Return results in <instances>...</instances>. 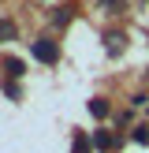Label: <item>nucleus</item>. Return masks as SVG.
Returning <instances> with one entry per match:
<instances>
[{
    "label": "nucleus",
    "mask_w": 149,
    "mask_h": 153,
    "mask_svg": "<svg viewBox=\"0 0 149 153\" xmlns=\"http://www.w3.org/2000/svg\"><path fill=\"white\" fill-rule=\"evenodd\" d=\"M123 34H108V52H123Z\"/></svg>",
    "instance_id": "6e6552de"
},
{
    "label": "nucleus",
    "mask_w": 149,
    "mask_h": 153,
    "mask_svg": "<svg viewBox=\"0 0 149 153\" xmlns=\"http://www.w3.org/2000/svg\"><path fill=\"white\" fill-rule=\"evenodd\" d=\"M4 71L11 75V79H19V75H26V64H22L19 56H4Z\"/></svg>",
    "instance_id": "20e7f679"
},
{
    "label": "nucleus",
    "mask_w": 149,
    "mask_h": 153,
    "mask_svg": "<svg viewBox=\"0 0 149 153\" xmlns=\"http://www.w3.org/2000/svg\"><path fill=\"white\" fill-rule=\"evenodd\" d=\"M101 7H104V11H108V15H119V11H123V0H101Z\"/></svg>",
    "instance_id": "0eeeda50"
},
{
    "label": "nucleus",
    "mask_w": 149,
    "mask_h": 153,
    "mask_svg": "<svg viewBox=\"0 0 149 153\" xmlns=\"http://www.w3.org/2000/svg\"><path fill=\"white\" fill-rule=\"evenodd\" d=\"M15 37V22L11 19H0V41H11Z\"/></svg>",
    "instance_id": "423d86ee"
},
{
    "label": "nucleus",
    "mask_w": 149,
    "mask_h": 153,
    "mask_svg": "<svg viewBox=\"0 0 149 153\" xmlns=\"http://www.w3.org/2000/svg\"><path fill=\"white\" fill-rule=\"evenodd\" d=\"M52 22H56V26H67V22H71V11H67V7H60V11L52 15Z\"/></svg>",
    "instance_id": "1a4fd4ad"
},
{
    "label": "nucleus",
    "mask_w": 149,
    "mask_h": 153,
    "mask_svg": "<svg viewBox=\"0 0 149 153\" xmlns=\"http://www.w3.org/2000/svg\"><path fill=\"white\" fill-rule=\"evenodd\" d=\"M30 56L41 60V64H56V60H60V45H56V41H49V37H41V41L30 45Z\"/></svg>",
    "instance_id": "f257e3e1"
},
{
    "label": "nucleus",
    "mask_w": 149,
    "mask_h": 153,
    "mask_svg": "<svg viewBox=\"0 0 149 153\" xmlns=\"http://www.w3.org/2000/svg\"><path fill=\"white\" fill-rule=\"evenodd\" d=\"M145 79H149V67H145Z\"/></svg>",
    "instance_id": "9b49d317"
},
{
    "label": "nucleus",
    "mask_w": 149,
    "mask_h": 153,
    "mask_svg": "<svg viewBox=\"0 0 149 153\" xmlns=\"http://www.w3.org/2000/svg\"><path fill=\"white\" fill-rule=\"evenodd\" d=\"M89 112L93 116H108V97H89Z\"/></svg>",
    "instance_id": "39448f33"
},
{
    "label": "nucleus",
    "mask_w": 149,
    "mask_h": 153,
    "mask_svg": "<svg viewBox=\"0 0 149 153\" xmlns=\"http://www.w3.org/2000/svg\"><path fill=\"white\" fill-rule=\"evenodd\" d=\"M93 149V138L86 131H74V142H71V153H89Z\"/></svg>",
    "instance_id": "7ed1b4c3"
},
{
    "label": "nucleus",
    "mask_w": 149,
    "mask_h": 153,
    "mask_svg": "<svg viewBox=\"0 0 149 153\" xmlns=\"http://www.w3.org/2000/svg\"><path fill=\"white\" fill-rule=\"evenodd\" d=\"M134 142H149V127H134Z\"/></svg>",
    "instance_id": "9d476101"
},
{
    "label": "nucleus",
    "mask_w": 149,
    "mask_h": 153,
    "mask_svg": "<svg viewBox=\"0 0 149 153\" xmlns=\"http://www.w3.org/2000/svg\"><path fill=\"white\" fill-rule=\"evenodd\" d=\"M93 146H97V149H116L119 138H116V134H108V131H93Z\"/></svg>",
    "instance_id": "f03ea898"
}]
</instances>
